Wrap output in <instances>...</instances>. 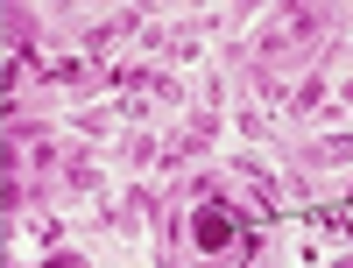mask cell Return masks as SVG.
<instances>
[{
	"label": "cell",
	"instance_id": "cell-1",
	"mask_svg": "<svg viewBox=\"0 0 353 268\" xmlns=\"http://www.w3.org/2000/svg\"><path fill=\"white\" fill-rule=\"evenodd\" d=\"M191 233H198V247H205V254H233V247H241V226L226 219V205H198Z\"/></svg>",
	"mask_w": 353,
	"mask_h": 268
}]
</instances>
